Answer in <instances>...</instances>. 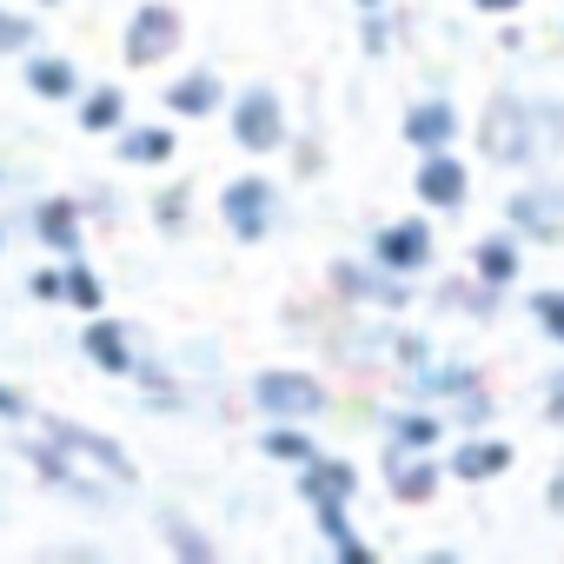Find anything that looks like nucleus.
Wrapping results in <instances>:
<instances>
[{"instance_id":"1","label":"nucleus","mask_w":564,"mask_h":564,"mask_svg":"<svg viewBox=\"0 0 564 564\" xmlns=\"http://www.w3.org/2000/svg\"><path fill=\"white\" fill-rule=\"evenodd\" d=\"M21 458L34 465V478H41V485H54V491H61V498H74V505H94V511H107V505L127 491V485H113L107 471H94L87 458H74V452H67L61 438H47V432H41V438H28V452H21Z\"/></svg>"},{"instance_id":"2","label":"nucleus","mask_w":564,"mask_h":564,"mask_svg":"<svg viewBox=\"0 0 564 564\" xmlns=\"http://www.w3.org/2000/svg\"><path fill=\"white\" fill-rule=\"evenodd\" d=\"M252 412L259 419H300V425H313V419H326V386L313 372H300V366H265L252 379Z\"/></svg>"},{"instance_id":"3","label":"nucleus","mask_w":564,"mask_h":564,"mask_svg":"<svg viewBox=\"0 0 564 564\" xmlns=\"http://www.w3.org/2000/svg\"><path fill=\"white\" fill-rule=\"evenodd\" d=\"M180 41H186V14L173 8V0H140L127 34H120V61L127 67H160V61L180 54Z\"/></svg>"},{"instance_id":"4","label":"nucleus","mask_w":564,"mask_h":564,"mask_svg":"<svg viewBox=\"0 0 564 564\" xmlns=\"http://www.w3.org/2000/svg\"><path fill=\"white\" fill-rule=\"evenodd\" d=\"M478 147H485V160H491V166H531V160H538V127H531V107H524V100H511V94H498V100L485 107Z\"/></svg>"},{"instance_id":"5","label":"nucleus","mask_w":564,"mask_h":564,"mask_svg":"<svg viewBox=\"0 0 564 564\" xmlns=\"http://www.w3.org/2000/svg\"><path fill=\"white\" fill-rule=\"evenodd\" d=\"M34 425H41L47 438H61L74 458H87L94 471H107L113 485H140V471H133V458H127V445H120L113 432H100V425H74V419H54V412H34Z\"/></svg>"},{"instance_id":"6","label":"nucleus","mask_w":564,"mask_h":564,"mask_svg":"<svg viewBox=\"0 0 564 564\" xmlns=\"http://www.w3.org/2000/svg\"><path fill=\"white\" fill-rule=\"evenodd\" d=\"M232 140L246 153H279V147L293 140L286 100H279L272 87H239V100H232Z\"/></svg>"},{"instance_id":"7","label":"nucleus","mask_w":564,"mask_h":564,"mask_svg":"<svg viewBox=\"0 0 564 564\" xmlns=\"http://www.w3.org/2000/svg\"><path fill=\"white\" fill-rule=\"evenodd\" d=\"M372 259L386 265V272H399V279H419L425 265H432V219H386L379 232H372Z\"/></svg>"},{"instance_id":"8","label":"nucleus","mask_w":564,"mask_h":564,"mask_svg":"<svg viewBox=\"0 0 564 564\" xmlns=\"http://www.w3.org/2000/svg\"><path fill=\"white\" fill-rule=\"evenodd\" d=\"M333 293H339V300H366V306H386V313H399V306H412V279L386 272L379 259H366V265L339 259V265H333Z\"/></svg>"},{"instance_id":"9","label":"nucleus","mask_w":564,"mask_h":564,"mask_svg":"<svg viewBox=\"0 0 564 564\" xmlns=\"http://www.w3.org/2000/svg\"><path fill=\"white\" fill-rule=\"evenodd\" d=\"M412 193H419L432 213H458V206L471 199V166L458 160V147H445V153H419Z\"/></svg>"},{"instance_id":"10","label":"nucleus","mask_w":564,"mask_h":564,"mask_svg":"<svg viewBox=\"0 0 564 564\" xmlns=\"http://www.w3.org/2000/svg\"><path fill=\"white\" fill-rule=\"evenodd\" d=\"M80 352H87V366L107 372V379H133V366H140V346H133L127 319H107V313H87V326H80Z\"/></svg>"},{"instance_id":"11","label":"nucleus","mask_w":564,"mask_h":564,"mask_svg":"<svg viewBox=\"0 0 564 564\" xmlns=\"http://www.w3.org/2000/svg\"><path fill=\"white\" fill-rule=\"evenodd\" d=\"M219 219H226V232H232L239 246H259V239L272 232V186H265V180H232V186L219 193Z\"/></svg>"},{"instance_id":"12","label":"nucleus","mask_w":564,"mask_h":564,"mask_svg":"<svg viewBox=\"0 0 564 564\" xmlns=\"http://www.w3.org/2000/svg\"><path fill=\"white\" fill-rule=\"evenodd\" d=\"M445 485V465L432 452H405V445H386V491L399 505H432Z\"/></svg>"},{"instance_id":"13","label":"nucleus","mask_w":564,"mask_h":564,"mask_svg":"<svg viewBox=\"0 0 564 564\" xmlns=\"http://www.w3.org/2000/svg\"><path fill=\"white\" fill-rule=\"evenodd\" d=\"M399 140H405L412 153H445V147H458V107L438 100V94L412 100L405 120H399Z\"/></svg>"},{"instance_id":"14","label":"nucleus","mask_w":564,"mask_h":564,"mask_svg":"<svg viewBox=\"0 0 564 564\" xmlns=\"http://www.w3.org/2000/svg\"><path fill=\"white\" fill-rule=\"evenodd\" d=\"M505 226L518 239H564V193L557 186H524L505 199Z\"/></svg>"},{"instance_id":"15","label":"nucleus","mask_w":564,"mask_h":564,"mask_svg":"<svg viewBox=\"0 0 564 564\" xmlns=\"http://www.w3.org/2000/svg\"><path fill=\"white\" fill-rule=\"evenodd\" d=\"M293 478H300V498H306V505H352V498H359V471H352V458H326V452H313L306 465H293Z\"/></svg>"},{"instance_id":"16","label":"nucleus","mask_w":564,"mask_h":564,"mask_svg":"<svg viewBox=\"0 0 564 564\" xmlns=\"http://www.w3.org/2000/svg\"><path fill=\"white\" fill-rule=\"evenodd\" d=\"M511 465H518L511 438H465V432H458V445H452V458H445V471H458V485H491V478H505Z\"/></svg>"},{"instance_id":"17","label":"nucleus","mask_w":564,"mask_h":564,"mask_svg":"<svg viewBox=\"0 0 564 564\" xmlns=\"http://www.w3.org/2000/svg\"><path fill=\"white\" fill-rule=\"evenodd\" d=\"M471 272L485 279L491 293H511L518 279H524V239L505 226V232H485L478 246H471Z\"/></svg>"},{"instance_id":"18","label":"nucleus","mask_w":564,"mask_h":564,"mask_svg":"<svg viewBox=\"0 0 564 564\" xmlns=\"http://www.w3.org/2000/svg\"><path fill=\"white\" fill-rule=\"evenodd\" d=\"M34 239H41V246H54L61 259H74V252L87 246V219H80V206H74L67 193L34 199Z\"/></svg>"},{"instance_id":"19","label":"nucleus","mask_w":564,"mask_h":564,"mask_svg":"<svg viewBox=\"0 0 564 564\" xmlns=\"http://www.w3.org/2000/svg\"><path fill=\"white\" fill-rule=\"evenodd\" d=\"M28 87H34V100H80V67L67 61V54H47V47H34L28 54Z\"/></svg>"},{"instance_id":"20","label":"nucleus","mask_w":564,"mask_h":564,"mask_svg":"<svg viewBox=\"0 0 564 564\" xmlns=\"http://www.w3.org/2000/svg\"><path fill=\"white\" fill-rule=\"evenodd\" d=\"M352 505H313V524H319V538L333 544V557L339 564H372V544L352 531V518H346Z\"/></svg>"},{"instance_id":"21","label":"nucleus","mask_w":564,"mask_h":564,"mask_svg":"<svg viewBox=\"0 0 564 564\" xmlns=\"http://www.w3.org/2000/svg\"><path fill=\"white\" fill-rule=\"evenodd\" d=\"M259 452H265V458H279V465H306V458L319 452V438H313V425H300V419H265Z\"/></svg>"},{"instance_id":"22","label":"nucleus","mask_w":564,"mask_h":564,"mask_svg":"<svg viewBox=\"0 0 564 564\" xmlns=\"http://www.w3.org/2000/svg\"><path fill=\"white\" fill-rule=\"evenodd\" d=\"M219 100H226V87H219V74H206V67H193L186 80H173V87H166V107H173V113H186V120L219 113Z\"/></svg>"},{"instance_id":"23","label":"nucleus","mask_w":564,"mask_h":564,"mask_svg":"<svg viewBox=\"0 0 564 564\" xmlns=\"http://www.w3.org/2000/svg\"><path fill=\"white\" fill-rule=\"evenodd\" d=\"M74 113H80V133H120L127 127V94L120 87H80Z\"/></svg>"},{"instance_id":"24","label":"nucleus","mask_w":564,"mask_h":564,"mask_svg":"<svg viewBox=\"0 0 564 564\" xmlns=\"http://www.w3.org/2000/svg\"><path fill=\"white\" fill-rule=\"evenodd\" d=\"M113 153H120L127 166H166V160L180 153V140H173L166 127H120Z\"/></svg>"},{"instance_id":"25","label":"nucleus","mask_w":564,"mask_h":564,"mask_svg":"<svg viewBox=\"0 0 564 564\" xmlns=\"http://www.w3.org/2000/svg\"><path fill=\"white\" fill-rule=\"evenodd\" d=\"M438 438H445V425H438L432 412H392V419H386V445H405V452H438Z\"/></svg>"},{"instance_id":"26","label":"nucleus","mask_w":564,"mask_h":564,"mask_svg":"<svg viewBox=\"0 0 564 564\" xmlns=\"http://www.w3.org/2000/svg\"><path fill=\"white\" fill-rule=\"evenodd\" d=\"M61 272H67V306H74L80 319H87V313H107V286H100L94 265H80V252L61 259Z\"/></svg>"},{"instance_id":"27","label":"nucleus","mask_w":564,"mask_h":564,"mask_svg":"<svg viewBox=\"0 0 564 564\" xmlns=\"http://www.w3.org/2000/svg\"><path fill=\"white\" fill-rule=\"evenodd\" d=\"M41 47V21L34 14H21V8H0V54H34Z\"/></svg>"},{"instance_id":"28","label":"nucleus","mask_w":564,"mask_h":564,"mask_svg":"<svg viewBox=\"0 0 564 564\" xmlns=\"http://www.w3.org/2000/svg\"><path fill=\"white\" fill-rule=\"evenodd\" d=\"M531 319H538V333H544L551 346H564V286L531 293Z\"/></svg>"},{"instance_id":"29","label":"nucleus","mask_w":564,"mask_h":564,"mask_svg":"<svg viewBox=\"0 0 564 564\" xmlns=\"http://www.w3.org/2000/svg\"><path fill=\"white\" fill-rule=\"evenodd\" d=\"M438 306H452V313L465 306L471 319H491V313H498V306H491V286H485V279H478V286H458V279H452V286L438 293Z\"/></svg>"},{"instance_id":"30","label":"nucleus","mask_w":564,"mask_h":564,"mask_svg":"<svg viewBox=\"0 0 564 564\" xmlns=\"http://www.w3.org/2000/svg\"><path fill=\"white\" fill-rule=\"evenodd\" d=\"M28 293H34L41 306H67V272H61V265H34V272H28Z\"/></svg>"},{"instance_id":"31","label":"nucleus","mask_w":564,"mask_h":564,"mask_svg":"<svg viewBox=\"0 0 564 564\" xmlns=\"http://www.w3.org/2000/svg\"><path fill=\"white\" fill-rule=\"evenodd\" d=\"M160 531H166V544H173L180 557H199V564L213 557V538H199V531H186L180 518H160Z\"/></svg>"},{"instance_id":"32","label":"nucleus","mask_w":564,"mask_h":564,"mask_svg":"<svg viewBox=\"0 0 564 564\" xmlns=\"http://www.w3.org/2000/svg\"><path fill=\"white\" fill-rule=\"evenodd\" d=\"M153 219H160L166 232H180V226H186V186H166V193L153 199Z\"/></svg>"},{"instance_id":"33","label":"nucleus","mask_w":564,"mask_h":564,"mask_svg":"<svg viewBox=\"0 0 564 564\" xmlns=\"http://www.w3.org/2000/svg\"><path fill=\"white\" fill-rule=\"evenodd\" d=\"M34 412H41V405H34L21 386H8V379H0V419H8V425H28Z\"/></svg>"},{"instance_id":"34","label":"nucleus","mask_w":564,"mask_h":564,"mask_svg":"<svg viewBox=\"0 0 564 564\" xmlns=\"http://www.w3.org/2000/svg\"><path fill=\"white\" fill-rule=\"evenodd\" d=\"M392 47V21H386V8H366V54H386Z\"/></svg>"},{"instance_id":"35","label":"nucleus","mask_w":564,"mask_h":564,"mask_svg":"<svg viewBox=\"0 0 564 564\" xmlns=\"http://www.w3.org/2000/svg\"><path fill=\"white\" fill-rule=\"evenodd\" d=\"M544 419L564 425V372H551V386H544Z\"/></svg>"},{"instance_id":"36","label":"nucleus","mask_w":564,"mask_h":564,"mask_svg":"<svg viewBox=\"0 0 564 564\" xmlns=\"http://www.w3.org/2000/svg\"><path fill=\"white\" fill-rule=\"evenodd\" d=\"M478 14H518V0H471Z\"/></svg>"},{"instance_id":"37","label":"nucleus","mask_w":564,"mask_h":564,"mask_svg":"<svg viewBox=\"0 0 564 564\" xmlns=\"http://www.w3.org/2000/svg\"><path fill=\"white\" fill-rule=\"evenodd\" d=\"M544 498H551V511H564V471H551V485H544Z\"/></svg>"},{"instance_id":"38","label":"nucleus","mask_w":564,"mask_h":564,"mask_svg":"<svg viewBox=\"0 0 564 564\" xmlns=\"http://www.w3.org/2000/svg\"><path fill=\"white\" fill-rule=\"evenodd\" d=\"M352 8H386V0H352Z\"/></svg>"},{"instance_id":"39","label":"nucleus","mask_w":564,"mask_h":564,"mask_svg":"<svg viewBox=\"0 0 564 564\" xmlns=\"http://www.w3.org/2000/svg\"><path fill=\"white\" fill-rule=\"evenodd\" d=\"M41 8H61V0H41Z\"/></svg>"},{"instance_id":"40","label":"nucleus","mask_w":564,"mask_h":564,"mask_svg":"<svg viewBox=\"0 0 564 564\" xmlns=\"http://www.w3.org/2000/svg\"><path fill=\"white\" fill-rule=\"evenodd\" d=\"M0 246H8V232H0Z\"/></svg>"}]
</instances>
